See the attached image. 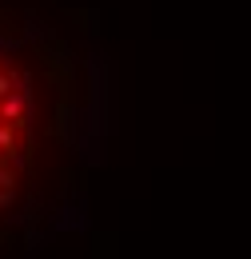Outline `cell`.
<instances>
[{
	"label": "cell",
	"instance_id": "obj_1",
	"mask_svg": "<svg viewBox=\"0 0 251 259\" xmlns=\"http://www.w3.org/2000/svg\"><path fill=\"white\" fill-rule=\"evenodd\" d=\"M112 259L116 255V235H100V239H96V259Z\"/></svg>",
	"mask_w": 251,
	"mask_h": 259
}]
</instances>
